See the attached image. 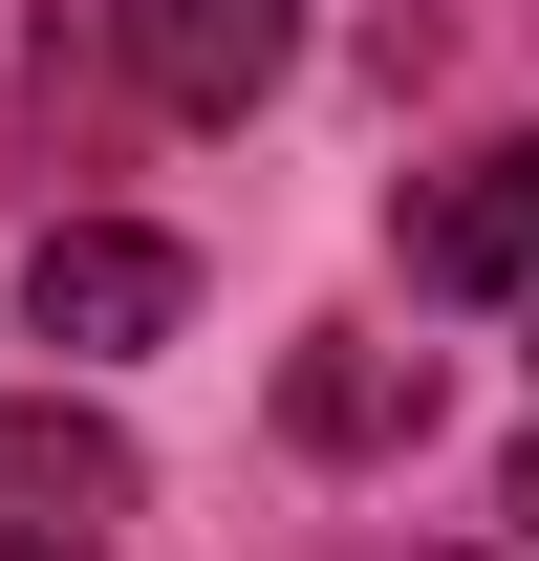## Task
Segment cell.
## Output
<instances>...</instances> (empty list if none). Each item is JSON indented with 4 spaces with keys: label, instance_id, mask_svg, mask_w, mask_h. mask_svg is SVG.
I'll list each match as a JSON object with an SVG mask.
<instances>
[{
    "label": "cell",
    "instance_id": "cell-6",
    "mask_svg": "<svg viewBox=\"0 0 539 561\" xmlns=\"http://www.w3.org/2000/svg\"><path fill=\"white\" fill-rule=\"evenodd\" d=\"M496 518H518V561H539V432H518V476H496Z\"/></svg>",
    "mask_w": 539,
    "mask_h": 561
},
{
    "label": "cell",
    "instance_id": "cell-7",
    "mask_svg": "<svg viewBox=\"0 0 539 561\" xmlns=\"http://www.w3.org/2000/svg\"><path fill=\"white\" fill-rule=\"evenodd\" d=\"M518 302H539V280H518Z\"/></svg>",
    "mask_w": 539,
    "mask_h": 561
},
{
    "label": "cell",
    "instance_id": "cell-1",
    "mask_svg": "<svg viewBox=\"0 0 539 561\" xmlns=\"http://www.w3.org/2000/svg\"><path fill=\"white\" fill-rule=\"evenodd\" d=\"M108 66H130L173 130H238V108L302 66V0H108Z\"/></svg>",
    "mask_w": 539,
    "mask_h": 561
},
{
    "label": "cell",
    "instance_id": "cell-5",
    "mask_svg": "<svg viewBox=\"0 0 539 561\" xmlns=\"http://www.w3.org/2000/svg\"><path fill=\"white\" fill-rule=\"evenodd\" d=\"M280 432L302 454H410L432 432V346H302L280 367Z\"/></svg>",
    "mask_w": 539,
    "mask_h": 561
},
{
    "label": "cell",
    "instance_id": "cell-4",
    "mask_svg": "<svg viewBox=\"0 0 539 561\" xmlns=\"http://www.w3.org/2000/svg\"><path fill=\"white\" fill-rule=\"evenodd\" d=\"M518 280H539V130H496L410 195V302H518Z\"/></svg>",
    "mask_w": 539,
    "mask_h": 561
},
{
    "label": "cell",
    "instance_id": "cell-3",
    "mask_svg": "<svg viewBox=\"0 0 539 561\" xmlns=\"http://www.w3.org/2000/svg\"><path fill=\"white\" fill-rule=\"evenodd\" d=\"M130 540V432L108 411H0V561H108Z\"/></svg>",
    "mask_w": 539,
    "mask_h": 561
},
{
    "label": "cell",
    "instance_id": "cell-2",
    "mask_svg": "<svg viewBox=\"0 0 539 561\" xmlns=\"http://www.w3.org/2000/svg\"><path fill=\"white\" fill-rule=\"evenodd\" d=\"M22 324H44V346H173V324H195V260H173V238H130V216H44V260H22Z\"/></svg>",
    "mask_w": 539,
    "mask_h": 561
}]
</instances>
